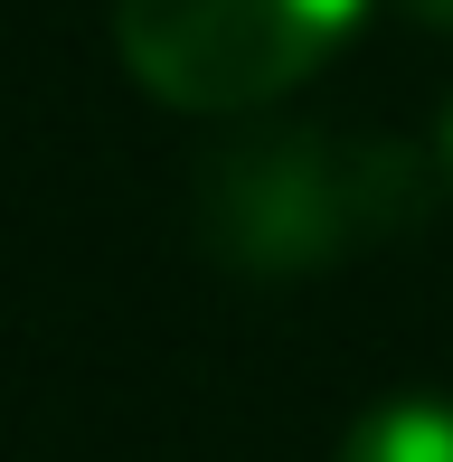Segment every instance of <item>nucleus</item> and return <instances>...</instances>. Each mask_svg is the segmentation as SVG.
Returning a JSON list of instances; mask_svg holds the SVG:
<instances>
[{"label": "nucleus", "mask_w": 453, "mask_h": 462, "mask_svg": "<svg viewBox=\"0 0 453 462\" xmlns=\"http://www.w3.org/2000/svg\"><path fill=\"white\" fill-rule=\"evenodd\" d=\"M444 171H453V104H444Z\"/></svg>", "instance_id": "obj_5"}, {"label": "nucleus", "mask_w": 453, "mask_h": 462, "mask_svg": "<svg viewBox=\"0 0 453 462\" xmlns=\"http://www.w3.org/2000/svg\"><path fill=\"white\" fill-rule=\"evenodd\" d=\"M340 462H453V396H387L349 425Z\"/></svg>", "instance_id": "obj_3"}, {"label": "nucleus", "mask_w": 453, "mask_h": 462, "mask_svg": "<svg viewBox=\"0 0 453 462\" xmlns=\"http://www.w3.org/2000/svg\"><path fill=\"white\" fill-rule=\"evenodd\" d=\"M368 0H114V48L180 114H255L359 29Z\"/></svg>", "instance_id": "obj_1"}, {"label": "nucleus", "mask_w": 453, "mask_h": 462, "mask_svg": "<svg viewBox=\"0 0 453 462\" xmlns=\"http://www.w3.org/2000/svg\"><path fill=\"white\" fill-rule=\"evenodd\" d=\"M416 19H435V29H453V0H406Z\"/></svg>", "instance_id": "obj_4"}, {"label": "nucleus", "mask_w": 453, "mask_h": 462, "mask_svg": "<svg viewBox=\"0 0 453 462\" xmlns=\"http://www.w3.org/2000/svg\"><path fill=\"white\" fill-rule=\"evenodd\" d=\"M217 236L245 264H302L321 245H340L359 226V189H340V152L331 142H236L226 171L208 180Z\"/></svg>", "instance_id": "obj_2"}]
</instances>
